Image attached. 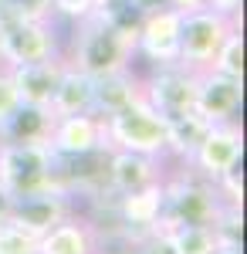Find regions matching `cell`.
<instances>
[{
    "instance_id": "obj_7",
    "label": "cell",
    "mask_w": 247,
    "mask_h": 254,
    "mask_svg": "<svg viewBox=\"0 0 247 254\" xmlns=\"http://www.w3.org/2000/svg\"><path fill=\"white\" fill-rule=\"evenodd\" d=\"M196 81H200V75L190 68L163 64V68H152L142 78V98L163 119H176L196 109Z\"/></svg>"
},
{
    "instance_id": "obj_20",
    "label": "cell",
    "mask_w": 247,
    "mask_h": 254,
    "mask_svg": "<svg viewBox=\"0 0 247 254\" xmlns=\"http://www.w3.org/2000/svg\"><path fill=\"white\" fill-rule=\"evenodd\" d=\"M210 126L213 122H207L196 109L183 112V116H176V119H166V156L186 163L193 156V149L200 146V139L207 136Z\"/></svg>"
},
{
    "instance_id": "obj_22",
    "label": "cell",
    "mask_w": 247,
    "mask_h": 254,
    "mask_svg": "<svg viewBox=\"0 0 247 254\" xmlns=\"http://www.w3.org/2000/svg\"><path fill=\"white\" fill-rule=\"evenodd\" d=\"M207 71H220V75H230V78H244V38H241V27H234L224 38V44L217 48V55H213Z\"/></svg>"
},
{
    "instance_id": "obj_32",
    "label": "cell",
    "mask_w": 247,
    "mask_h": 254,
    "mask_svg": "<svg viewBox=\"0 0 247 254\" xmlns=\"http://www.w3.org/2000/svg\"><path fill=\"white\" fill-rule=\"evenodd\" d=\"M213 254H244V248H234V244H217Z\"/></svg>"
},
{
    "instance_id": "obj_3",
    "label": "cell",
    "mask_w": 247,
    "mask_h": 254,
    "mask_svg": "<svg viewBox=\"0 0 247 254\" xmlns=\"http://www.w3.org/2000/svg\"><path fill=\"white\" fill-rule=\"evenodd\" d=\"M163 190H166V214L163 220L170 224H196V227H210L224 200L217 193V187L203 180V176L190 170L183 163V170L173 176H163Z\"/></svg>"
},
{
    "instance_id": "obj_19",
    "label": "cell",
    "mask_w": 247,
    "mask_h": 254,
    "mask_svg": "<svg viewBox=\"0 0 247 254\" xmlns=\"http://www.w3.org/2000/svg\"><path fill=\"white\" fill-rule=\"evenodd\" d=\"M92 98H95V78H88L85 71H78L75 64L64 58V71L58 78L51 109L55 116H78V112H92Z\"/></svg>"
},
{
    "instance_id": "obj_13",
    "label": "cell",
    "mask_w": 247,
    "mask_h": 254,
    "mask_svg": "<svg viewBox=\"0 0 247 254\" xmlns=\"http://www.w3.org/2000/svg\"><path fill=\"white\" fill-rule=\"evenodd\" d=\"M244 102V78L203 71L196 81V112L207 122H234Z\"/></svg>"
},
{
    "instance_id": "obj_33",
    "label": "cell",
    "mask_w": 247,
    "mask_h": 254,
    "mask_svg": "<svg viewBox=\"0 0 247 254\" xmlns=\"http://www.w3.org/2000/svg\"><path fill=\"white\" fill-rule=\"evenodd\" d=\"M3 3H10V0H0V7H3Z\"/></svg>"
},
{
    "instance_id": "obj_9",
    "label": "cell",
    "mask_w": 247,
    "mask_h": 254,
    "mask_svg": "<svg viewBox=\"0 0 247 254\" xmlns=\"http://www.w3.org/2000/svg\"><path fill=\"white\" fill-rule=\"evenodd\" d=\"M180 31H183V14L163 7L142 17L139 34H135V58L149 61L152 68L163 64H180Z\"/></svg>"
},
{
    "instance_id": "obj_1",
    "label": "cell",
    "mask_w": 247,
    "mask_h": 254,
    "mask_svg": "<svg viewBox=\"0 0 247 254\" xmlns=\"http://www.w3.org/2000/svg\"><path fill=\"white\" fill-rule=\"evenodd\" d=\"M68 64H75L78 71H85L88 78H105L115 71L132 68L135 61V41L119 34L105 20L95 14L75 24V38H71V51L64 55Z\"/></svg>"
},
{
    "instance_id": "obj_15",
    "label": "cell",
    "mask_w": 247,
    "mask_h": 254,
    "mask_svg": "<svg viewBox=\"0 0 247 254\" xmlns=\"http://www.w3.org/2000/svg\"><path fill=\"white\" fill-rule=\"evenodd\" d=\"M163 159L142 156V153H129V149H112L109 153V180H112L115 193H129L139 187H149L163 180Z\"/></svg>"
},
{
    "instance_id": "obj_2",
    "label": "cell",
    "mask_w": 247,
    "mask_h": 254,
    "mask_svg": "<svg viewBox=\"0 0 247 254\" xmlns=\"http://www.w3.org/2000/svg\"><path fill=\"white\" fill-rule=\"evenodd\" d=\"M0 183L14 196L58 190L55 149L48 142H0Z\"/></svg>"
},
{
    "instance_id": "obj_21",
    "label": "cell",
    "mask_w": 247,
    "mask_h": 254,
    "mask_svg": "<svg viewBox=\"0 0 247 254\" xmlns=\"http://www.w3.org/2000/svg\"><path fill=\"white\" fill-rule=\"evenodd\" d=\"M159 234L170 241L173 254H213L217 251V237L213 227H196V224H159Z\"/></svg>"
},
{
    "instance_id": "obj_28",
    "label": "cell",
    "mask_w": 247,
    "mask_h": 254,
    "mask_svg": "<svg viewBox=\"0 0 247 254\" xmlns=\"http://www.w3.org/2000/svg\"><path fill=\"white\" fill-rule=\"evenodd\" d=\"M241 3H244V0H207L210 10H217V14H227V17H237V14H241Z\"/></svg>"
},
{
    "instance_id": "obj_18",
    "label": "cell",
    "mask_w": 247,
    "mask_h": 254,
    "mask_svg": "<svg viewBox=\"0 0 247 254\" xmlns=\"http://www.w3.org/2000/svg\"><path fill=\"white\" fill-rule=\"evenodd\" d=\"M142 98V75H135L132 68L115 71L105 78H95V98H92V112L98 116H115L125 105H132Z\"/></svg>"
},
{
    "instance_id": "obj_17",
    "label": "cell",
    "mask_w": 247,
    "mask_h": 254,
    "mask_svg": "<svg viewBox=\"0 0 247 254\" xmlns=\"http://www.w3.org/2000/svg\"><path fill=\"white\" fill-rule=\"evenodd\" d=\"M55 109L48 105H24L10 112V119L0 126V142H48L55 129Z\"/></svg>"
},
{
    "instance_id": "obj_5",
    "label": "cell",
    "mask_w": 247,
    "mask_h": 254,
    "mask_svg": "<svg viewBox=\"0 0 247 254\" xmlns=\"http://www.w3.org/2000/svg\"><path fill=\"white\" fill-rule=\"evenodd\" d=\"M234 27H241V20L217 14L210 7L196 10V14H186L183 31H180V64L196 71V75H203L210 68V61H213V55H217V48L224 44V38Z\"/></svg>"
},
{
    "instance_id": "obj_23",
    "label": "cell",
    "mask_w": 247,
    "mask_h": 254,
    "mask_svg": "<svg viewBox=\"0 0 247 254\" xmlns=\"http://www.w3.org/2000/svg\"><path fill=\"white\" fill-rule=\"evenodd\" d=\"M0 254H41V244L34 234L20 231L10 220H3L0 224Z\"/></svg>"
},
{
    "instance_id": "obj_26",
    "label": "cell",
    "mask_w": 247,
    "mask_h": 254,
    "mask_svg": "<svg viewBox=\"0 0 247 254\" xmlns=\"http://www.w3.org/2000/svg\"><path fill=\"white\" fill-rule=\"evenodd\" d=\"M14 7H17L20 17L27 20H51L55 14H51V0H10Z\"/></svg>"
},
{
    "instance_id": "obj_8",
    "label": "cell",
    "mask_w": 247,
    "mask_h": 254,
    "mask_svg": "<svg viewBox=\"0 0 247 254\" xmlns=\"http://www.w3.org/2000/svg\"><path fill=\"white\" fill-rule=\"evenodd\" d=\"M244 156V132L234 122H213L207 129V136L200 139V146L193 149V156L186 159V166L196 170L203 180H220L224 173H230L234 166H241Z\"/></svg>"
},
{
    "instance_id": "obj_25",
    "label": "cell",
    "mask_w": 247,
    "mask_h": 254,
    "mask_svg": "<svg viewBox=\"0 0 247 254\" xmlns=\"http://www.w3.org/2000/svg\"><path fill=\"white\" fill-rule=\"evenodd\" d=\"M17 105H20V98H17V88H14V75H10L7 64H0V126L10 119V112Z\"/></svg>"
},
{
    "instance_id": "obj_12",
    "label": "cell",
    "mask_w": 247,
    "mask_h": 254,
    "mask_svg": "<svg viewBox=\"0 0 247 254\" xmlns=\"http://www.w3.org/2000/svg\"><path fill=\"white\" fill-rule=\"evenodd\" d=\"M48 146L58 156H78V153H92L109 146V132H105V116L98 112H78V116H58ZM112 149V146H109Z\"/></svg>"
},
{
    "instance_id": "obj_27",
    "label": "cell",
    "mask_w": 247,
    "mask_h": 254,
    "mask_svg": "<svg viewBox=\"0 0 247 254\" xmlns=\"http://www.w3.org/2000/svg\"><path fill=\"white\" fill-rule=\"evenodd\" d=\"M132 254H173V248H170V241H166V237L156 231V234L142 237V241L135 244V251H132Z\"/></svg>"
},
{
    "instance_id": "obj_34",
    "label": "cell",
    "mask_w": 247,
    "mask_h": 254,
    "mask_svg": "<svg viewBox=\"0 0 247 254\" xmlns=\"http://www.w3.org/2000/svg\"><path fill=\"white\" fill-rule=\"evenodd\" d=\"M0 41H3V31H0Z\"/></svg>"
},
{
    "instance_id": "obj_16",
    "label": "cell",
    "mask_w": 247,
    "mask_h": 254,
    "mask_svg": "<svg viewBox=\"0 0 247 254\" xmlns=\"http://www.w3.org/2000/svg\"><path fill=\"white\" fill-rule=\"evenodd\" d=\"M38 244H41V254H95L98 234H95V224L88 217H78L75 210L61 224H55L48 234H41Z\"/></svg>"
},
{
    "instance_id": "obj_24",
    "label": "cell",
    "mask_w": 247,
    "mask_h": 254,
    "mask_svg": "<svg viewBox=\"0 0 247 254\" xmlns=\"http://www.w3.org/2000/svg\"><path fill=\"white\" fill-rule=\"evenodd\" d=\"M213 187H217V193L224 203L230 207H241V200H244V180H241V166H234L230 173H224L220 180H213Z\"/></svg>"
},
{
    "instance_id": "obj_30",
    "label": "cell",
    "mask_w": 247,
    "mask_h": 254,
    "mask_svg": "<svg viewBox=\"0 0 247 254\" xmlns=\"http://www.w3.org/2000/svg\"><path fill=\"white\" fill-rule=\"evenodd\" d=\"M14 200H17V196H14L7 187H3V183H0V224L10 217V210H14Z\"/></svg>"
},
{
    "instance_id": "obj_29",
    "label": "cell",
    "mask_w": 247,
    "mask_h": 254,
    "mask_svg": "<svg viewBox=\"0 0 247 254\" xmlns=\"http://www.w3.org/2000/svg\"><path fill=\"white\" fill-rule=\"evenodd\" d=\"M166 3H170L173 10H180L183 17H186V14H196V10H203V7H207V0H166Z\"/></svg>"
},
{
    "instance_id": "obj_10",
    "label": "cell",
    "mask_w": 247,
    "mask_h": 254,
    "mask_svg": "<svg viewBox=\"0 0 247 254\" xmlns=\"http://www.w3.org/2000/svg\"><path fill=\"white\" fill-rule=\"evenodd\" d=\"M163 214H166L163 180L159 183H149V187H139V190H129V193H115V220L135 241L156 234L159 224H163Z\"/></svg>"
},
{
    "instance_id": "obj_4",
    "label": "cell",
    "mask_w": 247,
    "mask_h": 254,
    "mask_svg": "<svg viewBox=\"0 0 247 254\" xmlns=\"http://www.w3.org/2000/svg\"><path fill=\"white\" fill-rule=\"evenodd\" d=\"M105 132H109L112 149H129V153L166 159V119L146 98L125 105L115 116H105Z\"/></svg>"
},
{
    "instance_id": "obj_14",
    "label": "cell",
    "mask_w": 247,
    "mask_h": 254,
    "mask_svg": "<svg viewBox=\"0 0 247 254\" xmlns=\"http://www.w3.org/2000/svg\"><path fill=\"white\" fill-rule=\"evenodd\" d=\"M61 71H64V55L48 58V61H34V64H17V68H10L17 98L24 102V105H48V109H51V98H55V88H58Z\"/></svg>"
},
{
    "instance_id": "obj_11",
    "label": "cell",
    "mask_w": 247,
    "mask_h": 254,
    "mask_svg": "<svg viewBox=\"0 0 247 254\" xmlns=\"http://www.w3.org/2000/svg\"><path fill=\"white\" fill-rule=\"evenodd\" d=\"M78 207H75V196L64 193V190H41V193H31V196H17L14 200V210H10V224H17L20 231L27 234H48L55 224H61L64 217H71Z\"/></svg>"
},
{
    "instance_id": "obj_31",
    "label": "cell",
    "mask_w": 247,
    "mask_h": 254,
    "mask_svg": "<svg viewBox=\"0 0 247 254\" xmlns=\"http://www.w3.org/2000/svg\"><path fill=\"white\" fill-rule=\"evenodd\" d=\"M129 3H132V7L139 10V14H142V17H146V14H152V10H163V7H170L166 0H129Z\"/></svg>"
},
{
    "instance_id": "obj_6",
    "label": "cell",
    "mask_w": 247,
    "mask_h": 254,
    "mask_svg": "<svg viewBox=\"0 0 247 254\" xmlns=\"http://www.w3.org/2000/svg\"><path fill=\"white\" fill-rule=\"evenodd\" d=\"M64 55L61 41H58V24L51 20H14L3 27V41H0V64L17 68V64H34V61H48Z\"/></svg>"
}]
</instances>
